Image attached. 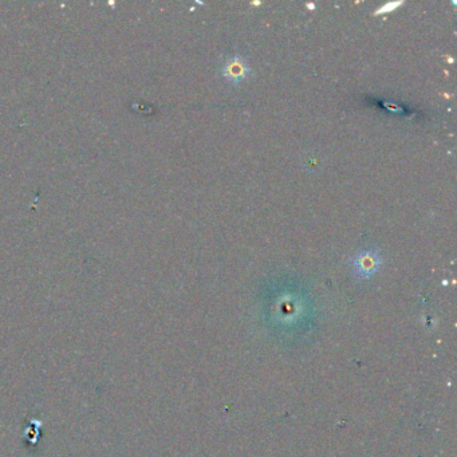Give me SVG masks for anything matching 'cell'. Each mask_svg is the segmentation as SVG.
<instances>
[{
    "label": "cell",
    "mask_w": 457,
    "mask_h": 457,
    "mask_svg": "<svg viewBox=\"0 0 457 457\" xmlns=\"http://www.w3.org/2000/svg\"><path fill=\"white\" fill-rule=\"evenodd\" d=\"M381 262L382 259L377 250H366L358 254L357 257L351 260V265L358 277L369 278L379 271Z\"/></svg>",
    "instance_id": "6da1fadb"
},
{
    "label": "cell",
    "mask_w": 457,
    "mask_h": 457,
    "mask_svg": "<svg viewBox=\"0 0 457 457\" xmlns=\"http://www.w3.org/2000/svg\"><path fill=\"white\" fill-rule=\"evenodd\" d=\"M248 73H250V66L245 62V58L242 56H236L234 58H230L228 62L224 65V77L234 83L243 81Z\"/></svg>",
    "instance_id": "7a4b0ae2"
}]
</instances>
